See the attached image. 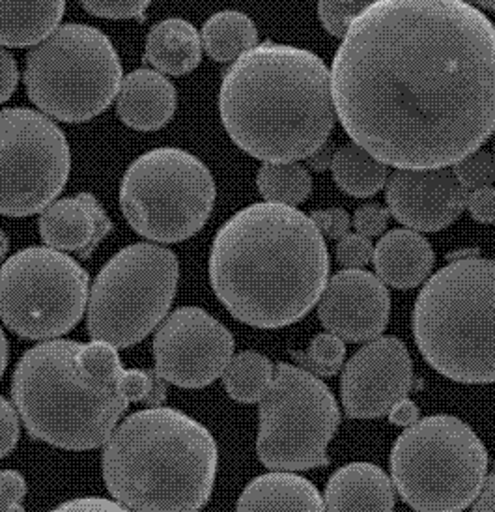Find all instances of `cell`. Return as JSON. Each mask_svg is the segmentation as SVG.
Segmentation results:
<instances>
[{"mask_svg":"<svg viewBox=\"0 0 495 512\" xmlns=\"http://www.w3.org/2000/svg\"><path fill=\"white\" fill-rule=\"evenodd\" d=\"M0 423V455L6 458L15 449L21 428V415L6 397L0 400Z\"/></svg>","mask_w":495,"mask_h":512,"instance_id":"74e56055","label":"cell"},{"mask_svg":"<svg viewBox=\"0 0 495 512\" xmlns=\"http://www.w3.org/2000/svg\"><path fill=\"white\" fill-rule=\"evenodd\" d=\"M77 363L86 378L96 384H116L124 372L118 350L109 342L92 341L83 344Z\"/></svg>","mask_w":495,"mask_h":512,"instance_id":"f546056e","label":"cell"},{"mask_svg":"<svg viewBox=\"0 0 495 512\" xmlns=\"http://www.w3.org/2000/svg\"><path fill=\"white\" fill-rule=\"evenodd\" d=\"M389 421L396 427L410 428L419 423V406L410 399L400 400L389 412Z\"/></svg>","mask_w":495,"mask_h":512,"instance_id":"7bdbcfd3","label":"cell"},{"mask_svg":"<svg viewBox=\"0 0 495 512\" xmlns=\"http://www.w3.org/2000/svg\"><path fill=\"white\" fill-rule=\"evenodd\" d=\"M318 488L292 471L258 475L241 492L236 512H326Z\"/></svg>","mask_w":495,"mask_h":512,"instance_id":"7402d4cb","label":"cell"},{"mask_svg":"<svg viewBox=\"0 0 495 512\" xmlns=\"http://www.w3.org/2000/svg\"><path fill=\"white\" fill-rule=\"evenodd\" d=\"M8 367V341L6 337L2 335V372Z\"/></svg>","mask_w":495,"mask_h":512,"instance_id":"bcb514c9","label":"cell"},{"mask_svg":"<svg viewBox=\"0 0 495 512\" xmlns=\"http://www.w3.org/2000/svg\"><path fill=\"white\" fill-rule=\"evenodd\" d=\"M389 212L411 230L438 232L462 215L469 191L453 169L393 172L385 185Z\"/></svg>","mask_w":495,"mask_h":512,"instance_id":"e0dca14e","label":"cell"},{"mask_svg":"<svg viewBox=\"0 0 495 512\" xmlns=\"http://www.w3.org/2000/svg\"><path fill=\"white\" fill-rule=\"evenodd\" d=\"M2 255H6V249H8V243H6V236H2Z\"/></svg>","mask_w":495,"mask_h":512,"instance_id":"c3c4849f","label":"cell"},{"mask_svg":"<svg viewBox=\"0 0 495 512\" xmlns=\"http://www.w3.org/2000/svg\"><path fill=\"white\" fill-rule=\"evenodd\" d=\"M178 107L176 88L167 77L152 70H135L124 77L116 111L120 120L137 131H157L167 126Z\"/></svg>","mask_w":495,"mask_h":512,"instance_id":"d6986e66","label":"cell"},{"mask_svg":"<svg viewBox=\"0 0 495 512\" xmlns=\"http://www.w3.org/2000/svg\"><path fill=\"white\" fill-rule=\"evenodd\" d=\"M456 178L467 191H477L482 187H492L495 182V159L490 152L479 150L453 167Z\"/></svg>","mask_w":495,"mask_h":512,"instance_id":"1f68e13d","label":"cell"},{"mask_svg":"<svg viewBox=\"0 0 495 512\" xmlns=\"http://www.w3.org/2000/svg\"><path fill=\"white\" fill-rule=\"evenodd\" d=\"M467 210L475 221L482 225L495 223V187H482L469 193Z\"/></svg>","mask_w":495,"mask_h":512,"instance_id":"ab89813d","label":"cell"},{"mask_svg":"<svg viewBox=\"0 0 495 512\" xmlns=\"http://www.w3.org/2000/svg\"><path fill=\"white\" fill-rule=\"evenodd\" d=\"M154 357L165 382L200 389L225 374L234 357V337L204 309L180 307L157 329Z\"/></svg>","mask_w":495,"mask_h":512,"instance_id":"5bb4252c","label":"cell"},{"mask_svg":"<svg viewBox=\"0 0 495 512\" xmlns=\"http://www.w3.org/2000/svg\"><path fill=\"white\" fill-rule=\"evenodd\" d=\"M391 316V296L382 279L365 270L335 273L318 303L322 326L344 342L380 339Z\"/></svg>","mask_w":495,"mask_h":512,"instance_id":"2e32d148","label":"cell"},{"mask_svg":"<svg viewBox=\"0 0 495 512\" xmlns=\"http://www.w3.org/2000/svg\"><path fill=\"white\" fill-rule=\"evenodd\" d=\"M83 344L45 341L27 350L12 378V400L30 438L68 451L105 445L129 400L116 384L88 380L77 363Z\"/></svg>","mask_w":495,"mask_h":512,"instance_id":"5b68a950","label":"cell"},{"mask_svg":"<svg viewBox=\"0 0 495 512\" xmlns=\"http://www.w3.org/2000/svg\"><path fill=\"white\" fill-rule=\"evenodd\" d=\"M66 2H0L2 29L0 42L4 47H29L40 45L60 27Z\"/></svg>","mask_w":495,"mask_h":512,"instance_id":"cb8c5ba5","label":"cell"},{"mask_svg":"<svg viewBox=\"0 0 495 512\" xmlns=\"http://www.w3.org/2000/svg\"><path fill=\"white\" fill-rule=\"evenodd\" d=\"M88 283L85 268L57 249L17 251L0 273L2 322L21 339L55 341L83 320Z\"/></svg>","mask_w":495,"mask_h":512,"instance_id":"7c38bea8","label":"cell"},{"mask_svg":"<svg viewBox=\"0 0 495 512\" xmlns=\"http://www.w3.org/2000/svg\"><path fill=\"white\" fill-rule=\"evenodd\" d=\"M479 6L486 8V10H492V12H495V2H479Z\"/></svg>","mask_w":495,"mask_h":512,"instance_id":"7dc6e473","label":"cell"},{"mask_svg":"<svg viewBox=\"0 0 495 512\" xmlns=\"http://www.w3.org/2000/svg\"><path fill=\"white\" fill-rule=\"evenodd\" d=\"M202 58V36L197 29L180 17H170L157 23L148 32L144 47V62L157 72L167 75H187Z\"/></svg>","mask_w":495,"mask_h":512,"instance_id":"603a6c76","label":"cell"},{"mask_svg":"<svg viewBox=\"0 0 495 512\" xmlns=\"http://www.w3.org/2000/svg\"><path fill=\"white\" fill-rule=\"evenodd\" d=\"M311 219L320 232L329 240H342L350 230V215L342 208H329V210H316L312 212Z\"/></svg>","mask_w":495,"mask_h":512,"instance_id":"f35d334b","label":"cell"},{"mask_svg":"<svg viewBox=\"0 0 495 512\" xmlns=\"http://www.w3.org/2000/svg\"><path fill=\"white\" fill-rule=\"evenodd\" d=\"M156 370H124L118 378V389L129 402H146L154 387Z\"/></svg>","mask_w":495,"mask_h":512,"instance_id":"e575fe53","label":"cell"},{"mask_svg":"<svg viewBox=\"0 0 495 512\" xmlns=\"http://www.w3.org/2000/svg\"><path fill=\"white\" fill-rule=\"evenodd\" d=\"M342 128L385 165L449 169L495 131V25L460 0H378L340 43Z\"/></svg>","mask_w":495,"mask_h":512,"instance_id":"6da1fadb","label":"cell"},{"mask_svg":"<svg viewBox=\"0 0 495 512\" xmlns=\"http://www.w3.org/2000/svg\"><path fill=\"white\" fill-rule=\"evenodd\" d=\"M88 14L96 15V17H105V19H139L144 21V12L150 6V2L146 0H85L81 4Z\"/></svg>","mask_w":495,"mask_h":512,"instance_id":"d6a6232c","label":"cell"},{"mask_svg":"<svg viewBox=\"0 0 495 512\" xmlns=\"http://www.w3.org/2000/svg\"><path fill=\"white\" fill-rule=\"evenodd\" d=\"M413 337L439 374L495 382V260L462 256L434 273L413 307Z\"/></svg>","mask_w":495,"mask_h":512,"instance_id":"8992f818","label":"cell"},{"mask_svg":"<svg viewBox=\"0 0 495 512\" xmlns=\"http://www.w3.org/2000/svg\"><path fill=\"white\" fill-rule=\"evenodd\" d=\"M376 247L361 234H346L337 245V260L348 270H361L374 260Z\"/></svg>","mask_w":495,"mask_h":512,"instance_id":"836d02e7","label":"cell"},{"mask_svg":"<svg viewBox=\"0 0 495 512\" xmlns=\"http://www.w3.org/2000/svg\"><path fill=\"white\" fill-rule=\"evenodd\" d=\"M258 404L256 455L268 470L294 473L329 464L327 445L339 430L340 410L318 376L279 363Z\"/></svg>","mask_w":495,"mask_h":512,"instance_id":"8fae6325","label":"cell"},{"mask_svg":"<svg viewBox=\"0 0 495 512\" xmlns=\"http://www.w3.org/2000/svg\"><path fill=\"white\" fill-rule=\"evenodd\" d=\"M389 215H391L389 208H385L382 204H376V202H370V204L357 208L354 215V227L357 234H361L365 238L380 236L387 228Z\"/></svg>","mask_w":495,"mask_h":512,"instance_id":"d590c367","label":"cell"},{"mask_svg":"<svg viewBox=\"0 0 495 512\" xmlns=\"http://www.w3.org/2000/svg\"><path fill=\"white\" fill-rule=\"evenodd\" d=\"M324 501L327 512H395V483L380 466L354 462L329 477Z\"/></svg>","mask_w":495,"mask_h":512,"instance_id":"ffe728a7","label":"cell"},{"mask_svg":"<svg viewBox=\"0 0 495 512\" xmlns=\"http://www.w3.org/2000/svg\"><path fill=\"white\" fill-rule=\"evenodd\" d=\"M49 512H131L114 499L86 496V498L68 499L60 503L57 509Z\"/></svg>","mask_w":495,"mask_h":512,"instance_id":"60d3db41","label":"cell"},{"mask_svg":"<svg viewBox=\"0 0 495 512\" xmlns=\"http://www.w3.org/2000/svg\"><path fill=\"white\" fill-rule=\"evenodd\" d=\"M0 100L8 101L17 88L19 81V72H17V62L12 57L10 51L2 49V68H0Z\"/></svg>","mask_w":495,"mask_h":512,"instance_id":"b9f144b4","label":"cell"},{"mask_svg":"<svg viewBox=\"0 0 495 512\" xmlns=\"http://www.w3.org/2000/svg\"><path fill=\"white\" fill-rule=\"evenodd\" d=\"M372 262L376 275L385 285L410 290L428 279L436 255L432 245L419 232L395 228L378 242Z\"/></svg>","mask_w":495,"mask_h":512,"instance_id":"44dd1931","label":"cell"},{"mask_svg":"<svg viewBox=\"0 0 495 512\" xmlns=\"http://www.w3.org/2000/svg\"><path fill=\"white\" fill-rule=\"evenodd\" d=\"M202 47L215 62L238 60L258 47V30L249 15L227 10L212 15L202 27Z\"/></svg>","mask_w":495,"mask_h":512,"instance_id":"d4e9b609","label":"cell"},{"mask_svg":"<svg viewBox=\"0 0 495 512\" xmlns=\"http://www.w3.org/2000/svg\"><path fill=\"white\" fill-rule=\"evenodd\" d=\"M212 172L182 148H156L137 157L120 185V208L129 227L146 240H189L215 206Z\"/></svg>","mask_w":495,"mask_h":512,"instance_id":"30bf717a","label":"cell"},{"mask_svg":"<svg viewBox=\"0 0 495 512\" xmlns=\"http://www.w3.org/2000/svg\"><path fill=\"white\" fill-rule=\"evenodd\" d=\"M327 277L324 234L296 208L251 204L213 238V292L247 326L277 329L299 322L322 299Z\"/></svg>","mask_w":495,"mask_h":512,"instance_id":"7a4b0ae2","label":"cell"},{"mask_svg":"<svg viewBox=\"0 0 495 512\" xmlns=\"http://www.w3.org/2000/svg\"><path fill=\"white\" fill-rule=\"evenodd\" d=\"M219 114L249 156L264 163L309 159L337 122L331 72L312 51L260 43L223 75Z\"/></svg>","mask_w":495,"mask_h":512,"instance_id":"3957f363","label":"cell"},{"mask_svg":"<svg viewBox=\"0 0 495 512\" xmlns=\"http://www.w3.org/2000/svg\"><path fill=\"white\" fill-rule=\"evenodd\" d=\"M372 2L368 0H352V2H333L326 0L318 4V15L324 29L335 38H346L348 30L354 25L355 19L365 14Z\"/></svg>","mask_w":495,"mask_h":512,"instance_id":"4dcf8cb0","label":"cell"},{"mask_svg":"<svg viewBox=\"0 0 495 512\" xmlns=\"http://www.w3.org/2000/svg\"><path fill=\"white\" fill-rule=\"evenodd\" d=\"M292 357L301 365V369L309 370L318 378H329L342 369L346 346L337 335L320 333L312 339L311 346L305 352H292Z\"/></svg>","mask_w":495,"mask_h":512,"instance_id":"f1b7e54d","label":"cell"},{"mask_svg":"<svg viewBox=\"0 0 495 512\" xmlns=\"http://www.w3.org/2000/svg\"><path fill=\"white\" fill-rule=\"evenodd\" d=\"M178 256L154 243L128 245L90 288L86 328L92 341L129 348L165 320L178 288Z\"/></svg>","mask_w":495,"mask_h":512,"instance_id":"9c48e42d","label":"cell"},{"mask_svg":"<svg viewBox=\"0 0 495 512\" xmlns=\"http://www.w3.org/2000/svg\"><path fill=\"white\" fill-rule=\"evenodd\" d=\"M38 227L47 247L73 251L86 260L113 230V223L92 193H79L47 206Z\"/></svg>","mask_w":495,"mask_h":512,"instance_id":"ac0fdd59","label":"cell"},{"mask_svg":"<svg viewBox=\"0 0 495 512\" xmlns=\"http://www.w3.org/2000/svg\"><path fill=\"white\" fill-rule=\"evenodd\" d=\"M256 185L268 202L296 208L311 195L312 178L299 163H264L256 176Z\"/></svg>","mask_w":495,"mask_h":512,"instance_id":"83f0119b","label":"cell"},{"mask_svg":"<svg viewBox=\"0 0 495 512\" xmlns=\"http://www.w3.org/2000/svg\"><path fill=\"white\" fill-rule=\"evenodd\" d=\"M331 171L340 189L357 199L376 195L389 180L387 165L355 143L337 150Z\"/></svg>","mask_w":495,"mask_h":512,"instance_id":"484cf974","label":"cell"},{"mask_svg":"<svg viewBox=\"0 0 495 512\" xmlns=\"http://www.w3.org/2000/svg\"><path fill=\"white\" fill-rule=\"evenodd\" d=\"M473 512H495V473L488 475L482 492L473 505Z\"/></svg>","mask_w":495,"mask_h":512,"instance_id":"ee69618b","label":"cell"},{"mask_svg":"<svg viewBox=\"0 0 495 512\" xmlns=\"http://www.w3.org/2000/svg\"><path fill=\"white\" fill-rule=\"evenodd\" d=\"M335 154H337V152H335L333 143H326L320 150H316V152L307 159V163H309V167H311L312 171L324 172L327 171L329 167H333Z\"/></svg>","mask_w":495,"mask_h":512,"instance_id":"f6af8a7d","label":"cell"},{"mask_svg":"<svg viewBox=\"0 0 495 512\" xmlns=\"http://www.w3.org/2000/svg\"><path fill=\"white\" fill-rule=\"evenodd\" d=\"M212 432L174 408L131 413L103 447V481L131 512H198L217 477Z\"/></svg>","mask_w":495,"mask_h":512,"instance_id":"277c9868","label":"cell"},{"mask_svg":"<svg viewBox=\"0 0 495 512\" xmlns=\"http://www.w3.org/2000/svg\"><path fill=\"white\" fill-rule=\"evenodd\" d=\"M2 200L6 217L43 212L62 193L71 169L64 131L32 109H2Z\"/></svg>","mask_w":495,"mask_h":512,"instance_id":"4fadbf2b","label":"cell"},{"mask_svg":"<svg viewBox=\"0 0 495 512\" xmlns=\"http://www.w3.org/2000/svg\"><path fill=\"white\" fill-rule=\"evenodd\" d=\"M413 387V363L406 344L380 337L357 350L344 365L340 395L352 419L389 415L396 402L408 399Z\"/></svg>","mask_w":495,"mask_h":512,"instance_id":"9a60e30c","label":"cell"},{"mask_svg":"<svg viewBox=\"0 0 495 512\" xmlns=\"http://www.w3.org/2000/svg\"><path fill=\"white\" fill-rule=\"evenodd\" d=\"M30 101L68 124H81L109 109L122 86V62L113 42L96 27L68 23L25 57Z\"/></svg>","mask_w":495,"mask_h":512,"instance_id":"ba28073f","label":"cell"},{"mask_svg":"<svg viewBox=\"0 0 495 512\" xmlns=\"http://www.w3.org/2000/svg\"><path fill=\"white\" fill-rule=\"evenodd\" d=\"M273 378L275 367L268 357L247 350L232 357L223 374V384L230 399L241 404H255L266 395Z\"/></svg>","mask_w":495,"mask_h":512,"instance_id":"4316f807","label":"cell"},{"mask_svg":"<svg viewBox=\"0 0 495 512\" xmlns=\"http://www.w3.org/2000/svg\"><path fill=\"white\" fill-rule=\"evenodd\" d=\"M488 453L475 430L453 415L406 428L391 451L396 492L417 512H462L488 479Z\"/></svg>","mask_w":495,"mask_h":512,"instance_id":"52a82bcc","label":"cell"},{"mask_svg":"<svg viewBox=\"0 0 495 512\" xmlns=\"http://www.w3.org/2000/svg\"><path fill=\"white\" fill-rule=\"evenodd\" d=\"M0 488H2V511L0 512H25L23 499L27 496V481L19 471H2Z\"/></svg>","mask_w":495,"mask_h":512,"instance_id":"8d00e7d4","label":"cell"}]
</instances>
